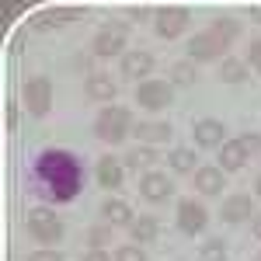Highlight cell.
Wrapping results in <instances>:
<instances>
[{"label":"cell","instance_id":"obj_1","mask_svg":"<svg viewBox=\"0 0 261 261\" xmlns=\"http://www.w3.org/2000/svg\"><path fill=\"white\" fill-rule=\"evenodd\" d=\"M35 181H39L42 195H49L53 202H70L81 195L84 174L81 161L66 150H45L35 157Z\"/></svg>","mask_w":261,"mask_h":261},{"label":"cell","instance_id":"obj_2","mask_svg":"<svg viewBox=\"0 0 261 261\" xmlns=\"http://www.w3.org/2000/svg\"><path fill=\"white\" fill-rule=\"evenodd\" d=\"M241 35V24L233 18H220L213 21L205 32H199V35H192L188 39V60L195 63H205V60H216V56H223L226 49H230V42Z\"/></svg>","mask_w":261,"mask_h":261},{"label":"cell","instance_id":"obj_3","mask_svg":"<svg viewBox=\"0 0 261 261\" xmlns=\"http://www.w3.org/2000/svg\"><path fill=\"white\" fill-rule=\"evenodd\" d=\"M133 129H136L133 112L122 108V105H108V108H101L98 119H94V136H98L101 143H112V146H119Z\"/></svg>","mask_w":261,"mask_h":261},{"label":"cell","instance_id":"obj_4","mask_svg":"<svg viewBox=\"0 0 261 261\" xmlns=\"http://www.w3.org/2000/svg\"><path fill=\"white\" fill-rule=\"evenodd\" d=\"M125 42H129V24L125 21H105L98 28V35H94V42H91V53L108 60V56H119L125 49Z\"/></svg>","mask_w":261,"mask_h":261},{"label":"cell","instance_id":"obj_5","mask_svg":"<svg viewBox=\"0 0 261 261\" xmlns=\"http://www.w3.org/2000/svg\"><path fill=\"white\" fill-rule=\"evenodd\" d=\"M28 233L39 244H56L63 237V220L53 209H32L28 213Z\"/></svg>","mask_w":261,"mask_h":261},{"label":"cell","instance_id":"obj_6","mask_svg":"<svg viewBox=\"0 0 261 261\" xmlns=\"http://www.w3.org/2000/svg\"><path fill=\"white\" fill-rule=\"evenodd\" d=\"M174 101V84L167 81H143L136 87V105L146 108V112H161Z\"/></svg>","mask_w":261,"mask_h":261},{"label":"cell","instance_id":"obj_7","mask_svg":"<svg viewBox=\"0 0 261 261\" xmlns=\"http://www.w3.org/2000/svg\"><path fill=\"white\" fill-rule=\"evenodd\" d=\"M24 105H28V112L35 119H42L53 108V84H49V77H28V84H24Z\"/></svg>","mask_w":261,"mask_h":261},{"label":"cell","instance_id":"obj_8","mask_svg":"<svg viewBox=\"0 0 261 261\" xmlns=\"http://www.w3.org/2000/svg\"><path fill=\"white\" fill-rule=\"evenodd\" d=\"M205 223H209V213H205V205L199 199H181L178 202V230L181 233L195 237V233L205 230Z\"/></svg>","mask_w":261,"mask_h":261},{"label":"cell","instance_id":"obj_9","mask_svg":"<svg viewBox=\"0 0 261 261\" xmlns=\"http://www.w3.org/2000/svg\"><path fill=\"white\" fill-rule=\"evenodd\" d=\"M153 28L161 39H178L181 32L188 28V11L185 7H161L153 14Z\"/></svg>","mask_w":261,"mask_h":261},{"label":"cell","instance_id":"obj_10","mask_svg":"<svg viewBox=\"0 0 261 261\" xmlns=\"http://www.w3.org/2000/svg\"><path fill=\"white\" fill-rule=\"evenodd\" d=\"M140 195L146 202H167L174 195V181L167 178V174H161V171H146L140 181Z\"/></svg>","mask_w":261,"mask_h":261},{"label":"cell","instance_id":"obj_11","mask_svg":"<svg viewBox=\"0 0 261 261\" xmlns=\"http://www.w3.org/2000/svg\"><path fill=\"white\" fill-rule=\"evenodd\" d=\"M247 216H254L251 195L237 192V195H226V199H223V205H220V220L223 223H241V220H247Z\"/></svg>","mask_w":261,"mask_h":261},{"label":"cell","instance_id":"obj_12","mask_svg":"<svg viewBox=\"0 0 261 261\" xmlns=\"http://www.w3.org/2000/svg\"><path fill=\"white\" fill-rule=\"evenodd\" d=\"M84 91H87V98H91V101H101V105L108 108V101H115V94H119V84L112 81L108 73H87Z\"/></svg>","mask_w":261,"mask_h":261},{"label":"cell","instance_id":"obj_13","mask_svg":"<svg viewBox=\"0 0 261 261\" xmlns=\"http://www.w3.org/2000/svg\"><path fill=\"white\" fill-rule=\"evenodd\" d=\"M150 70H153V56L143 53V49H133V53L122 56V77H129V81H140L143 84Z\"/></svg>","mask_w":261,"mask_h":261},{"label":"cell","instance_id":"obj_14","mask_svg":"<svg viewBox=\"0 0 261 261\" xmlns=\"http://www.w3.org/2000/svg\"><path fill=\"white\" fill-rule=\"evenodd\" d=\"M133 136H136L143 146H157V143H171L174 129H171V122H136Z\"/></svg>","mask_w":261,"mask_h":261},{"label":"cell","instance_id":"obj_15","mask_svg":"<svg viewBox=\"0 0 261 261\" xmlns=\"http://www.w3.org/2000/svg\"><path fill=\"white\" fill-rule=\"evenodd\" d=\"M195 188H199V195H220L223 188H226V171H220L216 164H205L195 171Z\"/></svg>","mask_w":261,"mask_h":261},{"label":"cell","instance_id":"obj_16","mask_svg":"<svg viewBox=\"0 0 261 261\" xmlns=\"http://www.w3.org/2000/svg\"><path fill=\"white\" fill-rule=\"evenodd\" d=\"M251 161V153H247V146H244L241 140H226L220 146V171H241L244 164Z\"/></svg>","mask_w":261,"mask_h":261},{"label":"cell","instance_id":"obj_17","mask_svg":"<svg viewBox=\"0 0 261 261\" xmlns=\"http://www.w3.org/2000/svg\"><path fill=\"white\" fill-rule=\"evenodd\" d=\"M101 216H105L108 226H133V220H136L133 205L122 202V199H105L101 202Z\"/></svg>","mask_w":261,"mask_h":261},{"label":"cell","instance_id":"obj_18","mask_svg":"<svg viewBox=\"0 0 261 261\" xmlns=\"http://www.w3.org/2000/svg\"><path fill=\"white\" fill-rule=\"evenodd\" d=\"M98 185L101 188H122V178H125V171H122V161L119 157H112V153H105L98 161Z\"/></svg>","mask_w":261,"mask_h":261},{"label":"cell","instance_id":"obj_19","mask_svg":"<svg viewBox=\"0 0 261 261\" xmlns=\"http://www.w3.org/2000/svg\"><path fill=\"white\" fill-rule=\"evenodd\" d=\"M195 143L205 146V150H213V146H223V122L220 119H199L195 122Z\"/></svg>","mask_w":261,"mask_h":261},{"label":"cell","instance_id":"obj_20","mask_svg":"<svg viewBox=\"0 0 261 261\" xmlns=\"http://www.w3.org/2000/svg\"><path fill=\"white\" fill-rule=\"evenodd\" d=\"M129 230H133V244H153L157 237H161V223H157V216H136Z\"/></svg>","mask_w":261,"mask_h":261},{"label":"cell","instance_id":"obj_21","mask_svg":"<svg viewBox=\"0 0 261 261\" xmlns=\"http://www.w3.org/2000/svg\"><path fill=\"white\" fill-rule=\"evenodd\" d=\"M81 14V11H73V7H49V11H42L39 18H35V28L45 32V28H63L66 21H73Z\"/></svg>","mask_w":261,"mask_h":261},{"label":"cell","instance_id":"obj_22","mask_svg":"<svg viewBox=\"0 0 261 261\" xmlns=\"http://www.w3.org/2000/svg\"><path fill=\"white\" fill-rule=\"evenodd\" d=\"M247 77V63L237 60V56H223L220 63V81L223 84H241Z\"/></svg>","mask_w":261,"mask_h":261},{"label":"cell","instance_id":"obj_23","mask_svg":"<svg viewBox=\"0 0 261 261\" xmlns=\"http://www.w3.org/2000/svg\"><path fill=\"white\" fill-rule=\"evenodd\" d=\"M167 164H171V171H174V174L199 171V167H195V153H192L188 146H174V150H171V157H167Z\"/></svg>","mask_w":261,"mask_h":261},{"label":"cell","instance_id":"obj_24","mask_svg":"<svg viewBox=\"0 0 261 261\" xmlns=\"http://www.w3.org/2000/svg\"><path fill=\"white\" fill-rule=\"evenodd\" d=\"M153 161H157V150H153V146H136V150H129V157H125L129 167H150Z\"/></svg>","mask_w":261,"mask_h":261},{"label":"cell","instance_id":"obj_25","mask_svg":"<svg viewBox=\"0 0 261 261\" xmlns=\"http://www.w3.org/2000/svg\"><path fill=\"white\" fill-rule=\"evenodd\" d=\"M171 77H174V84H185V87L195 84V77H199V73H195V63H188V60L174 63V66H171Z\"/></svg>","mask_w":261,"mask_h":261},{"label":"cell","instance_id":"obj_26","mask_svg":"<svg viewBox=\"0 0 261 261\" xmlns=\"http://www.w3.org/2000/svg\"><path fill=\"white\" fill-rule=\"evenodd\" d=\"M199 261H226V244L223 241H205L199 247Z\"/></svg>","mask_w":261,"mask_h":261},{"label":"cell","instance_id":"obj_27","mask_svg":"<svg viewBox=\"0 0 261 261\" xmlns=\"http://www.w3.org/2000/svg\"><path fill=\"white\" fill-rule=\"evenodd\" d=\"M108 241H112V226H108V223H101V226H91V230H87V244H91V251H101Z\"/></svg>","mask_w":261,"mask_h":261},{"label":"cell","instance_id":"obj_28","mask_svg":"<svg viewBox=\"0 0 261 261\" xmlns=\"http://www.w3.org/2000/svg\"><path fill=\"white\" fill-rule=\"evenodd\" d=\"M115 261H146V251H143L140 244H122L119 251H115Z\"/></svg>","mask_w":261,"mask_h":261},{"label":"cell","instance_id":"obj_29","mask_svg":"<svg viewBox=\"0 0 261 261\" xmlns=\"http://www.w3.org/2000/svg\"><path fill=\"white\" fill-rule=\"evenodd\" d=\"M28 261H63L60 251H53V247H42V251H32Z\"/></svg>","mask_w":261,"mask_h":261},{"label":"cell","instance_id":"obj_30","mask_svg":"<svg viewBox=\"0 0 261 261\" xmlns=\"http://www.w3.org/2000/svg\"><path fill=\"white\" fill-rule=\"evenodd\" d=\"M247 63L261 73V39H251V49H247Z\"/></svg>","mask_w":261,"mask_h":261},{"label":"cell","instance_id":"obj_31","mask_svg":"<svg viewBox=\"0 0 261 261\" xmlns=\"http://www.w3.org/2000/svg\"><path fill=\"white\" fill-rule=\"evenodd\" d=\"M241 143L247 146V153H251V157H254V153H261V136H251V133H244Z\"/></svg>","mask_w":261,"mask_h":261},{"label":"cell","instance_id":"obj_32","mask_svg":"<svg viewBox=\"0 0 261 261\" xmlns=\"http://www.w3.org/2000/svg\"><path fill=\"white\" fill-rule=\"evenodd\" d=\"M81 261H112V258H108L105 251H87V254H84Z\"/></svg>","mask_w":261,"mask_h":261},{"label":"cell","instance_id":"obj_33","mask_svg":"<svg viewBox=\"0 0 261 261\" xmlns=\"http://www.w3.org/2000/svg\"><path fill=\"white\" fill-rule=\"evenodd\" d=\"M14 122H18V112H14V101H7V125L14 129Z\"/></svg>","mask_w":261,"mask_h":261},{"label":"cell","instance_id":"obj_34","mask_svg":"<svg viewBox=\"0 0 261 261\" xmlns=\"http://www.w3.org/2000/svg\"><path fill=\"white\" fill-rule=\"evenodd\" d=\"M129 18H146V7H129Z\"/></svg>","mask_w":261,"mask_h":261},{"label":"cell","instance_id":"obj_35","mask_svg":"<svg viewBox=\"0 0 261 261\" xmlns=\"http://www.w3.org/2000/svg\"><path fill=\"white\" fill-rule=\"evenodd\" d=\"M251 230H254V237L261 241V216H254V223H251Z\"/></svg>","mask_w":261,"mask_h":261},{"label":"cell","instance_id":"obj_36","mask_svg":"<svg viewBox=\"0 0 261 261\" xmlns=\"http://www.w3.org/2000/svg\"><path fill=\"white\" fill-rule=\"evenodd\" d=\"M251 18H254V21L261 24V4H254V7H251Z\"/></svg>","mask_w":261,"mask_h":261},{"label":"cell","instance_id":"obj_37","mask_svg":"<svg viewBox=\"0 0 261 261\" xmlns=\"http://www.w3.org/2000/svg\"><path fill=\"white\" fill-rule=\"evenodd\" d=\"M254 195L261 199V174H258V181H254Z\"/></svg>","mask_w":261,"mask_h":261},{"label":"cell","instance_id":"obj_38","mask_svg":"<svg viewBox=\"0 0 261 261\" xmlns=\"http://www.w3.org/2000/svg\"><path fill=\"white\" fill-rule=\"evenodd\" d=\"M258 261H261V254H258Z\"/></svg>","mask_w":261,"mask_h":261}]
</instances>
